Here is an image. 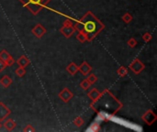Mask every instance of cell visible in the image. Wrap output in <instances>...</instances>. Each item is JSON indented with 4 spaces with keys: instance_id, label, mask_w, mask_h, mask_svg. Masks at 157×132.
Returning a JSON list of instances; mask_svg holds the SVG:
<instances>
[{
    "instance_id": "obj_1",
    "label": "cell",
    "mask_w": 157,
    "mask_h": 132,
    "mask_svg": "<svg viewBox=\"0 0 157 132\" xmlns=\"http://www.w3.org/2000/svg\"><path fill=\"white\" fill-rule=\"evenodd\" d=\"M74 27L77 31H81L85 35L87 41L94 40L105 28L104 24L90 11L85 13L84 16L81 18Z\"/></svg>"
},
{
    "instance_id": "obj_2",
    "label": "cell",
    "mask_w": 157,
    "mask_h": 132,
    "mask_svg": "<svg viewBox=\"0 0 157 132\" xmlns=\"http://www.w3.org/2000/svg\"><path fill=\"white\" fill-rule=\"evenodd\" d=\"M24 7H26L33 15H36L51 0H19Z\"/></svg>"
},
{
    "instance_id": "obj_3",
    "label": "cell",
    "mask_w": 157,
    "mask_h": 132,
    "mask_svg": "<svg viewBox=\"0 0 157 132\" xmlns=\"http://www.w3.org/2000/svg\"><path fill=\"white\" fill-rule=\"evenodd\" d=\"M129 67L135 73V75H139V73H141V72L142 70H144L145 65L142 63L140 60H138V59H135V60H133L130 63V66Z\"/></svg>"
},
{
    "instance_id": "obj_4",
    "label": "cell",
    "mask_w": 157,
    "mask_h": 132,
    "mask_svg": "<svg viewBox=\"0 0 157 132\" xmlns=\"http://www.w3.org/2000/svg\"><path fill=\"white\" fill-rule=\"evenodd\" d=\"M31 32H32V34H33L36 38L40 39V38H42V36H43V35L45 34L46 29H45V28H44L43 26H42L41 24L38 23V24H36L35 27L32 28Z\"/></svg>"
},
{
    "instance_id": "obj_5",
    "label": "cell",
    "mask_w": 157,
    "mask_h": 132,
    "mask_svg": "<svg viewBox=\"0 0 157 132\" xmlns=\"http://www.w3.org/2000/svg\"><path fill=\"white\" fill-rule=\"evenodd\" d=\"M74 97V94L71 92L68 88H64V89H63L60 93H59V98L64 101V103H67L69 102L71 99H72Z\"/></svg>"
},
{
    "instance_id": "obj_6",
    "label": "cell",
    "mask_w": 157,
    "mask_h": 132,
    "mask_svg": "<svg viewBox=\"0 0 157 132\" xmlns=\"http://www.w3.org/2000/svg\"><path fill=\"white\" fill-rule=\"evenodd\" d=\"M76 28L74 26H63L60 29V32L66 38L69 39L71 36L74 34Z\"/></svg>"
},
{
    "instance_id": "obj_7",
    "label": "cell",
    "mask_w": 157,
    "mask_h": 132,
    "mask_svg": "<svg viewBox=\"0 0 157 132\" xmlns=\"http://www.w3.org/2000/svg\"><path fill=\"white\" fill-rule=\"evenodd\" d=\"M156 115L152 110H148L144 116H142V119H144L148 125H152L156 120Z\"/></svg>"
},
{
    "instance_id": "obj_8",
    "label": "cell",
    "mask_w": 157,
    "mask_h": 132,
    "mask_svg": "<svg viewBox=\"0 0 157 132\" xmlns=\"http://www.w3.org/2000/svg\"><path fill=\"white\" fill-rule=\"evenodd\" d=\"M11 114V111L8 107H7L3 103H0V121H4L7 117Z\"/></svg>"
},
{
    "instance_id": "obj_9",
    "label": "cell",
    "mask_w": 157,
    "mask_h": 132,
    "mask_svg": "<svg viewBox=\"0 0 157 132\" xmlns=\"http://www.w3.org/2000/svg\"><path fill=\"white\" fill-rule=\"evenodd\" d=\"M78 71L82 73L84 76H87V75H88L89 73L91 72L92 67L87 62H84V63H81L80 66H78Z\"/></svg>"
},
{
    "instance_id": "obj_10",
    "label": "cell",
    "mask_w": 157,
    "mask_h": 132,
    "mask_svg": "<svg viewBox=\"0 0 157 132\" xmlns=\"http://www.w3.org/2000/svg\"><path fill=\"white\" fill-rule=\"evenodd\" d=\"M88 96L89 98L93 101V102H96L97 101L99 98H100L101 96V93L99 92L96 88H94V89H92L89 93H88Z\"/></svg>"
},
{
    "instance_id": "obj_11",
    "label": "cell",
    "mask_w": 157,
    "mask_h": 132,
    "mask_svg": "<svg viewBox=\"0 0 157 132\" xmlns=\"http://www.w3.org/2000/svg\"><path fill=\"white\" fill-rule=\"evenodd\" d=\"M30 60H28V58L27 57V56H25V55H22V56H20L19 58V60L17 61V63H18V65L19 66V67H23V68H25V67H27L28 64H30Z\"/></svg>"
},
{
    "instance_id": "obj_12",
    "label": "cell",
    "mask_w": 157,
    "mask_h": 132,
    "mask_svg": "<svg viewBox=\"0 0 157 132\" xmlns=\"http://www.w3.org/2000/svg\"><path fill=\"white\" fill-rule=\"evenodd\" d=\"M16 122L14 121L13 119H7L5 122H4V127L6 128V129L7 131H12L14 128H16Z\"/></svg>"
},
{
    "instance_id": "obj_13",
    "label": "cell",
    "mask_w": 157,
    "mask_h": 132,
    "mask_svg": "<svg viewBox=\"0 0 157 132\" xmlns=\"http://www.w3.org/2000/svg\"><path fill=\"white\" fill-rule=\"evenodd\" d=\"M66 71L69 72V75H75L76 73L78 72V66H77L75 63H69V65L66 67Z\"/></svg>"
},
{
    "instance_id": "obj_14",
    "label": "cell",
    "mask_w": 157,
    "mask_h": 132,
    "mask_svg": "<svg viewBox=\"0 0 157 132\" xmlns=\"http://www.w3.org/2000/svg\"><path fill=\"white\" fill-rule=\"evenodd\" d=\"M0 84L4 88H7L12 84V79L8 75H4L1 79H0Z\"/></svg>"
},
{
    "instance_id": "obj_15",
    "label": "cell",
    "mask_w": 157,
    "mask_h": 132,
    "mask_svg": "<svg viewBox=\"0 0 157 132\" xmlns=\"http://www.w3.org/2000/svg\"><path fill=\"white\" fill-rule=\"evenodd\" d=\"M11 55L6 51V50H3L2 51H0V60L3 61L4 63H6L7 60H8V58L10 57Z\"/></svg>"
},
{
    "instance_id": "obj_16",
    "label": "cell",
    "mask_w": 157,
    "mask_h": 132,
    "mask_svg": "<svg viewBox=\"0 0 157 132\" xmlns=\"http://www.w3.org/2000/svg\"><path fill=\"white\" fill-rule=\"evenodd\" d=\"M117 73L120 77H125L128 75V69L124 66H121L117 70Z\"/></svg>"
},
{
    "instance_id": "obj_17",
    "label": "cell",
    "mask_w": 157,
    "mask_h": 132,
    "mask_svg": "<svg viewBox=\"0 0 157 132\" xmlns=\"http://www.w3.org/2000/svg\"><path fill=\"white\" fill-rule=\"evenodd\" d=\"M132 16L130 14V13H125L123 16H122V18H121V19L123 20V22L124 23H126V24H129V23H131L132 22Z\"/></svg>"
},
{
    "instance_id": "obj_18",
    "label": "cell",
    "mask_w": 157,
    "mask_h": 132,
    "mask_svg": "<svg viewBox=\"0 0 157 132\" xmlns=\"http://www.w3.org/2000/svg\"><path fill=\"white\" fill-rule=\"evenodd\" d=\"M79 85H80V87L82 88V89H84V90H87L88 88L91 86L90 83H89L87 79H84V80L81 81V83H80Z\"/></svg>"
},
{
    "instance_id": "obj_19",
    "label": "cell",
    "mask_w": 157,
    "mask_h": 132,
    "mask_svg": "<svg viewBox=\"0 0 157 132\" xmlns=\"http://www.w3.org/2000/svg\"><path fill=\"white\" fill-rule=\"evenodd\" d=\"M15 73H16V75L19 76V77H23L26 75V70L23 67H19L18 69H16Z\"/></svg>"
},
{
    "instance_id": "obj_20",
    "label": "cell",
    "mask_w": 157,
    "mask_h": 132,
    "mask_svg": "<svg viewBox=\"0 0 157 132\" xmlns=\"http://www.w3.org/2000/svg\"><path fill=\"white\" fill-rule=\"evenodd\" d=\"M87 80L90 83V84H96V81H97V77L96 76V75H94V73H89L88 75V76H87Z\"/></svg>"
},
{
    "instance_id": "obj_21",
    "label": "cell",
    "mask_w": 157,
    "mask_h": 132,
    "mask_svg": "<svg viewBox=\"0 0 157 132\" xmlns=\"http://www.w3.org/2000/svg\"><path fill=\"white\" fill-rule=\"evenodd\" d=\"M76 40H78V41H80V42H84L85 40H87V38H85V35L83 33V32H81V31H78V33H77V35H76Z\"/></svg>"
},
{
    "instance_id": "obj_22",
    "label": "cell",
    "mask_w": 157,
    "mask_h": 132,
    "mask_svg": "<svg viewBox=\"0 0 157 132\" xmlns=\"http://www.w3.org/2000/svg\"><path fill=\"white\" fill-rule=\"evenodd\" d=\"M74 124L76 127H82L83 124H84V119H82L81 116H77V117H76L75 120H74Z\"/></svg>"
},
{
    "instance_id": "obj_23",
    "label": "cell",
    "mask_w": 157,
    "mask_h": 132,
    "mask_svg": "<svg viewBox=\"0 0 157 132\" xmlns=\"http://www.w3.org/2000/svg\"><path fill=\"white\" fill-rule=\"evenodd\" d=\"M127 44L130 48H134L137 45V40L134 38H131L129 40L127 41Z\"/></svg>"
},
{
    "instance_id": "obj_24",
    "label": "cell",
    "mask_w": 157,
    "mask_h": 132,
    "mask_svg": "<svg viewBox=\"0 0 157 132\" xmlns=\"http://www.w3.org/2000/svg\"><path fill=\"white\" fill-rule=\"evenodd\" d=\"M142 40H144L145 42H149L152 40V34H150L149 32H145L144 35H142Z\"/></svg>"
},
{
    "instance_id": "obj_25",
    "label": "cell",
    "mask_w": 157,
    "mask_h": 132,
    "mask_svg": "<svg viewBox=\"0 0 157 132\" xmlns=\"http://www.w3.org/2000/svg\"><path fill=\"white\" fill-rule=\"evenodd\" d=\"M24 132H32V131H36V129L31 126V125H27L24 128H23Z\"/></svg>"
},
{
    "instance_id": "obj_26",
    "label": "cell",
    "mask_w": 157,
    "mask_h": 132,
    "mask_svg": "<svg viewBox=\"0 0 157 132\" xmlns=\"http://www.w3.org/2000/svg\"><path fill=\"white\" fill-rule=\"evenodd\" d=\"M5 63L7 64V66H12L14 63H15V60H14V58H13L12 56H10V57L8 58V60H7Z\"/></svg>"
},
{
    "instance_id": "obj_27",
    "label": "cell",
    "mask_w": 157,
    "mask_h": 132,
    "mask_svg": "<svg viewBox=\"0 0 157 132\" xmlns=\"http://www.w3.org/2000/svg\"><path fill=\"white\" fill-rule=\"evenodd\" d=\"M7 64L3 62V61H1L0 60V72H3L6 68H7Z\"/></svg>"
},
{
    "instance_id": "obj_28",
    "label": "cell",
    "mask_w": 157,
    "mask_h": 132,
    "mask_svg": "<svg viewBox=\"0 0 157 132\" xmlns=\"http://www.w3.org/2000/svg\"><path fill=\"white\" fill-rule=\"evenodd\" d=\"M64 26H74V23L71 19H67L64 22Z\"/></svg>"
},
{
    "instance_id": "obj_29",
    "label": "cell",
    "mask_w": 157,
    "mask_h": 132,
    "mask_svg": "<svg viewBox=\"0 0 157 132\" xmlns=\"http://www.w3.org/2000/svg\"><path fill=\"white\" fill-rule=\"evenodd\" d=\"M2 126H3V125H2V123H1V121H0V128H2Z\"/></svg>"
}]
</instances>
